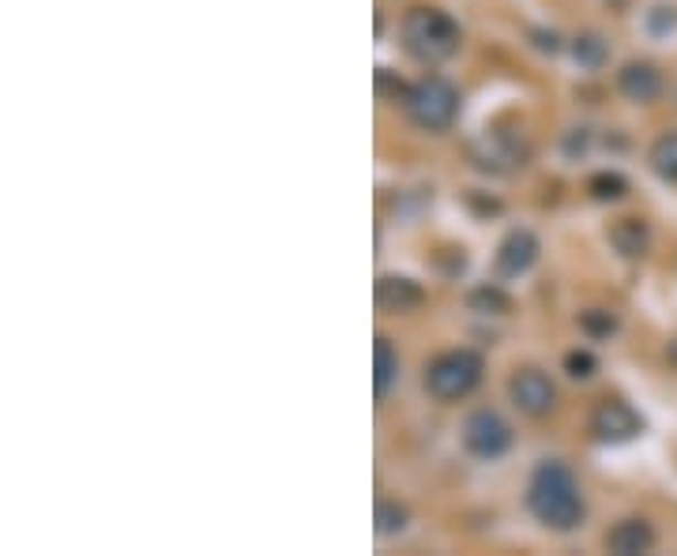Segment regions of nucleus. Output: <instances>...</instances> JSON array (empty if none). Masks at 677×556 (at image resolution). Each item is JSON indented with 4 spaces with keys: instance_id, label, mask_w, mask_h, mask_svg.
I'll list each match as a JSON object with an SVG mask.
<instances>
[{
    "instance_id": "f257e3e1",
    "label": "nucleus",
    "mask_w": 677,
    "mask_h": 556,
    "mask_svg": "<svg viewBox=\"0 0 677 556\" xmlns=\"http://www.w3.org/2000/svg\"><path fill=\"white\" fill-rule=\"evenodd\" d=\"M527 508L550 531H572V526L583 523V512H588L580 481H576V473L565 462H542L530 473Z\"/></svg>"
},
{
    "instance_id": "f03ea898",
    "label": "nucleus",
    "mask_w": 677,
    "mask_h": 556,
    "mask_svg": "<svg viewBox=\"0 0 677 556\" xmlns=\"http://www.w3.org/2000/svg\"><path fill=\"white\" fill-rule=\"evenodd\" d=\"M402 45L422 65H441L460 50V26L441 8H410L402 20Z\"/></svg>"
},
{
    "instance_id": "7ed1b4c3",
    "label": "nucleus",
    "mask_w": 677,
    "mask_h": 556,
    "mask_svg": "<svg viewBox=\"0 0 677 556\" xmlns=\"http://www.w3.org/2000/svg\"><path fill=\"white\" fill-rule=\"evenodd\" d=\"M402 109L426 132H444L460 113V90L441 76H426L415 87L402 90Z\"/></svg>"
},
{
    "instance_id": "20e7f679",
    "label": "nucleus",
    "mask_w": 677,
    "mask_h": 556,
    "mask_svg": "<svg viewBox=\"0 0 677 556\" xmlns=\"http://www.w3.org/2000/svg\"><path fill=\"white\" fill-rule=\"evenodd\" d=\"M486 361L474 350H448L426 369V388L437 403H460L482 384Z\"/></svg>"
},
{
    "instance_id": "39448f33",
    "label": "nucleus",
    "mask_w": 677,
    "mask_h": 556,
    "mask_svg": "<svg viewBox=\"0 0 677 556\" xmlns=\"http://www.w3.org/2000/svg\"><path fill=\"white\" fill-rule=\"evenodd\" d=\"M463 448L479 459H501L512 448V425L497 410H474L463 422Z\"/></svg>"
},
{
    "instance_id": "423d86ee",
    "label": "nucleus",
    "mask_w": 677,
    "mask_h": 556,
    "mask_svg": "<svg viewBox=\"0 0 677 556\" xmlns=\"http://www.w3.org/2000/svg\"><path fill=\"white\" fill-rule=\"evenodd\" d=\"M508 399L516 410H524L527 417H546L557 406V388L542 369H519L508 380Z\"/></svg>"
},
{
    "instance_id": "0eeeda50",
    "label": "nucleus",
    "mask_w": 677,
    "mask_h": 556,
    "mask_svg": "<svg viewBox=\"0 0 677 556\" xmlns=\"http://www.w3.org/2000/svg\"><path fill=\"white\" fill-rule=\"evenodd\" d=\"M640 428H644V422H640V414L625 399H602L591 414V433L602 444H625L633 440Z\"/></svg>"
},
{
    "instance_id": "6e6552de",
    "label": "nucleus",
    "mask_w": 677,
    "mask_h": 556,
    "mask_svg": "<svg viewBox=\"0 0 677 556\" xmlns=\"http://www.w3.org/2000/svg\"><path fill=\"white\" fill-rule=\"evenodd\" d=\"M617 90L628 102L652 106L655 98L663 95V72H658L652 61H628V65L617 72Z\"/></svg>"
},
{
    "instance_id": "1a4fd4ad",
    "label": "nucleus",
    "mask_w": 677,
    "mask_h": 556,
    "mask_svg": "<svg viewBox=\"0 0 677 556\" xmlns=\"http://www.w3.org/2000/svg\"><path fill=\"white\" fill-rule=\"evenodd\" d=\"M377 305L384 313L391 316H407V313H418L426 305V290L418 286L415 279H402V275H388L377 282Z\"/></svg>"
},
{
    "instance_id": "9d476101",
    "label": "nucleus",
    "mask_w": 677,
    "mask_h": 556,
    "mask_svg": "<svg viewBox=\"0 0 677 556\" xmlns=\"http://www.w3.org/2000/svg\"><path fill=\"white\" fill-rule=\"evenodd\" d=\"M535 260H538V237L530 230H512L497 249V271L508 279L530 271V263Z\"/></svg>"
},
{
    "instance_id": "9b49d317",
    "label": "nucleus",
    "mask_w": 677,
    "mask_h": 556,
    "mask_svg": "<svg viewBox=\"0 0 677 556\" xmlns=\"http://www.w3.org/2000/svg\"><path fill=\"white\" fill-rule=\"evenodd\" d=\"M652 545H655V526L647 519H621L614 531L606 534V549L614 556L652 553Z\"/></svg>"
},
{
    "instance_id": "f8f14e48",
    "label": "nucleus",
    "mask_w": 677,
    "mask_h": 556,
    "mask_svg": "<svg viewBox=\"0 0 677 556\" xmlns=\"http://www.w3.org/2000/svg\"><path fill=\"white\" fill-rule=\"evenodd\" d=\"M610 241L625 260H640L647 257V244H652V233H647L644 218H617L614 230H610Z\"/></svg>"
},
{
    "instance_id": "ddd939ff",
    "label": "nucleus",
    "mask_w": 677,
    "mask_h": 556,
    "mask_svg": "<svg viewBox=\"0 0 677 556\" xmlns=\"http://www.w3.org/2000/svg\"><path fill=\"white\" fill-rule=\"evenodd\" d=\"M396 380H399V353H396V346L380 335L377 346H373V391H377L380 403L388 399V391L396 388Z\"/></svg>"
},
{
    "instance_id": "4468645a",
    "label": "nucleus",
    "mask_w": 677,
    "mask_h": 556,
    "mask_svg": "<svg viewBox=\"0 0 677 556\" xmlns=\"http://www.w3.org/2000/svg\"><path fill=\"white\" fill-rule=\"evenodd\" d=\"M572 61L580 68H588V72H594V68H602L610 61V45H606V39H602V34H594V31H588V34H580V39L572 42Z\"/></svg>"
},
{
    "instance_id": "2eb2a0df",
    "label": "nucleus",
    "mask_w": 677,
    "mask_h": 556,
    "mask_svg": "<svg viewBox=\"0 0 677 556\" xmlns=\"http://www.w3.org/2000/svg\"><path fill=\"white\" fill-rule=\"evenodd\" d=\"M652 166L658 177L677 181V132H663L652 148Z\"/></svg>"
},
{
    "instance_id": "dca6fc26",
    "label": "nucleus",
    "mask_w": 677,
    "mask_h": 556,
    "mask_svg": "<svg viewBox=\"0 0 677 556\" xmlns=\"http://www.w3.org/2000/svg\"><path fill=\"white\" fill-rule=\"evenodd\" d=\"M407 508L399 500H377V534L391 537V534H402L407 531Z\"/></svg>"
},
{
    "instance_id": "f3484780",
    "label": "nucleus",
    "mask_w": 677,
    "mask_h": 556,
    "mask_svg": "<svg viewBox=\"0 0 677 556\" xmlns=\"http://www.w3.org/2000/svg\"><path fill=\"white\" fill-rule=\"evenodd\" d=\"M591 196L594 199H617V196H625V177L621 173H594L591 177Z\"/></svg>"
},
{
    "instance_id": "a211bd4d",
    "label": "nucleus",
    "mask_w": 677,
    "mask_h": 556,
    "mask_svg": "<svg viewBox=\"0 0 677 556\" xmlns=\"http://www.w3.org/2000/svg\"><path fill=\"white\" fill-rule=\"evenodd\" d=\"M580 327L591 335V339H606V335L617 327V320H614V316H610V313H602V308H591V313H583V316H580Z\"/></svg>"
},
{
    "instance_id": "6ab92c4d",
    "label": "nucleus",
    "mask_w": 677,
    "mask_h": 556,
    "mask_svg": "<svg viewBox=\"0 0 677 556\" xmlns=\"http://www.w3.org/2000/svg\"><path fill=\"white\" fill-rule=\"evenodd\" d=\"M471 305H474V308L486 305V308H497V313H508L512 301L501 294L497 286H482V290H474V294H471Z\"/></svg>"
},
{
    "instance_id": "aec40b11",
    "label": "nucleus",
    "mask_w": 677,
    "mask_h": 556,
    "mask_svg": "<svg viewBox=\"0 0 677 556\" xmlns=\"http://www.w3.org/2000/svg\"><path fill=\"white\" fill-rule=\"evenodd\" d=\"M565 369H569V377L583 380V377H591V372H594V358L588 350H572L569 358H565Z\"/></svg>"
},
{
    "instance_id": "412c9836",
    "label": "nucleus",
    "mask_w": 677,
    "mask_h": 556,
    "mask_svg": "<svg viewBox=\"0 0 677 556\" xmlns=\"http://www.w3.org/2000/svg\"><path fill=\"white\" fill-rule=\"evenodd\" d=\"M677 26V8H655L652 31H674Z\"/></svg>"
},
{
    "instance_id": "4be33fe9",
    "label": "nucleus",
    "mask_w": 677,
    "mask_h": 556,
    "mask_svg": "<svg viewBox=\"0 0 677 556\" xmlns=\"http://www.w3.org/2000/svg\"><path fill=\"white\" fill-rule=\"evenodd\" d=\"M535 45H538V50H550V53H557V50H561V39H557L554 31H550V34H546V31H535Z\"/></svg>"
},
{
    "instance_id": "5701e85b",
    "label": "nucleus",
    "mask_w": 677,
    "mask_h": 556,
    "mask_svg": "<svg viewBox=\"0 0 677 556\" xmlns=\"http://www.w3.org/2000/svg\"><path fill=\"white\" fill-rule=\"evenodd\" d=\"M670 361H674V364H677V339H674V342H670Z\"/></svg>"
}]
</instances>
